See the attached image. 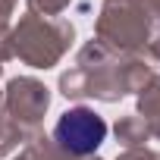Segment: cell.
Returning a JSON list of instances; mask_svg holds the SVG:
<instances>
[{
    "instance_id": "6da1fadb",
    "label": "cell",
    "mask_w": 160,
    "mask_h": 160,
    "mask_svg": "<svg viewBox=\"0 0 160 160\" xmlns=\"http://www.w3.org/2000/svg\"><path fill=\"white\" fill-rule=\"evenodd\" d=\"M107 138V122L85 110V107H75V110H66L57 122V141L60 148H66L69 154H78V157H85V154H94Z\"/></svg>"
}]
</instances>
